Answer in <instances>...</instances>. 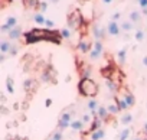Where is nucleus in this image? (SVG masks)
I'll return each instance as SVG.
<instances>
[{"instance_id":"f257e3e1","label":"nucleus","mask_w":147,"mask_h":140,"mask_svg":"<svg viewBox=\"0 0 147 140\" xmlns=\"http://www.w3.org/2000/svg\"><path fill=\"white\" fill-rule=\"evenodd\" d=\"M61 39H62L61 32L51 30V29H32L30 32H28L25 35L26 43L39 42V41H51L55 43H61Z\"/></svg>"},{"instance_id":"f03ea898","label":"nucleus","mask_w":147,"mask_h":140,"mask_svg":"<svg viewBox=\"0 0 147 140\" xmlns=\"http://www.w3.org/2000/svg\"><path fill=\"white\" fill-rule=\"evenodd\" d=\"M78 91L84 97L94 98L98 94V84L92 78H81V81L78 84Z\"/></svg>"},{"instance_id":"7ed1b4c3","label":"nucleus","mask_w":147,"mask_h":140,"mask_svg":"<svg viewBox=\"0 0 147 140\" xmlns=\"http://www.w3.org/2000/svg\"><path fill=\"white\" fill-rule=\"evenodd\" d=\"M66 22H68L69 29H78V28L81 26V23H82V16H81L80 10H75V12L69 13Z\"/></svg>"},{"instance_id":"20e7f679","label":"nucleus","mask_w":147,"mask_h":140,"mask_svg":"<svg viewBox=\"0 0 147 140\" xmlns=\"http://www.w3.org/2000/svg\"><path fill=\"white\" fill-rule=\"evenodd\" d=\"M72 114L69 113V111H65V113H62V116H61V118L58 120V129L59 130H65V129H68L69 126H71V123H72Z\"/></svg>"},{"instance_id":"39448f33","label":"nucleus","mask_w":147,"mask_h":140,"mask_svg":"<svg viewBox=\"0 0 147 140\" xmlns=\"http://www.w3.org/2000/svg\"><path fill=\"white\" fill-rule=\"evenodd\" d=\"M102 49H104L102 42H101V41H95V42H94V46H92V51H91V53H90L91 61L98 59V58L101 56V53H102Z\"/></svg>"},{"instance_id":"423d86ee","label":"nucleus","mask_w":147,"mask_h":140,"mask_svg":"<svg viewBox=\"0 0 147 140\" xmlns=\"http://www.w3.org/2000/svg\"><path fill=\"white\" fill-rule=\"evenodd\" d=\"M108 30H105L104 28H101L98 23H94L92 25V35H94V38H95V41H102L104 38H105V33H107Z\"/></svg>"},{"instance_id":"0eeeda50","label":"nucleus","mask_w":147,"mask_h":140,"mask_svg":"<svg viewBox=\"0 0 147 140\" xmlns=\"http://www.w3.org/2000/svg\"><path fill=\"white\" fill-rule=\"evenodd\" d=\"M55 77H56V72L52 66H49L48 69L42 72V81L43 83H55Z\"/></svg>"},{"instance_id":"6e6552de","label":"nucleus","mask_w":147,"mask_h":140,"mask_svg":"<svg viewBox=\"0 0 147 140\" xmlns=\"http://www.w3.org/2000/svg\"><path fill=\"white\" fill-rule=\"evenodd\" d=\"M107 30H108V33H110L111 36H118L120 32H121V26H120L117 22L110 20L108 25H107Z\"/></svg>"},{"instance_id":"1a4fd4ad","label":"nucleus","mask_w":147,"mask_h":140,"mask_svg":"<svg viewBox=\"0 0 147 140\" xmlns=\"http://www.w3.org/2000/svg\"><path fill=\"white\" fill-rule=\"evenodd\" d=\"M124 93H123V100L127 103V106H128V108L130 107H133L134 104H136V98H134V95L130 93V91H125V90H123Z\"/></svg>"},{"instance_id":"9d476101","label":"nucleus","mask_w":147,"mask_h":140,"mask_svg":"<svg viewBox=\"0 0 147 140\" xmlns=\"http://www.w3.org/2000/svg\"><path fill=\"white\" fill-rule=\"evenodd\" d=\"M20 36H22V28L20 26H16L9 32V39L10 41H18Z\"/></svg>"},{"instance_id":"9b49d317","label":"nucleus","mask_w":147,"mask_h":140,"mask_svg":"<svg viewBox=\"0 0 147 140\" xmlns=\"http://www.w3.org/2000/svg\"><path fill=\"white\" fill-rule=\"evenodd\" d=\"M108 116H110V111H108L107 107H104V106L98 107V110H97V117H98V118H101V120L104 121V120L108 118Z\"/></svg>"},{"instance_id":"f8f14e48","label":"nucleus","mask_w":147,"mask_h":140,"mask_svg":"<svg viewBox=\"0 0 147 140\" xmlns=\"http://www.w3.org/2000/svg\"><path fill=\"white\" fill-rule=\"evenodd\" d=\"M10 49H12V43H10V41L3 39V41H2V43H0V52L6 55L7 52H10Z\"/></svg>"},{"instance_id":"ddd939ff","label":"nucleus","mask_w":147,"mask_h":140,"mask_svg":"<svg viewBox=\"0 0 147 140\" xmlns=\"http://www.w3.org/2000/svg\"><path fill=\"white\" fill-rule=\"evenodd\" d=\"M102 137H105V131H104L102 129L90 133V140H101Z\"/></svg>"},{"instance_id":"4468645a","label":"nucleus","mask_w":147,"mask_h":140,"mask_svg":"<svg viewBox=\"0 0 147 140\" xmlns=\"http://www.w3.org/2000/svg\"><path fill=\"white\" fill-rule=\"evenodd\" d=\"M90 49H91L90 42H87L85 39H81V41H80V43H78V51H81L82 53H87Z\"/></svg>"},{"instance_id":"2eb2a0df","label":"nucleus","mask_w":147,"mask_h":140,"mask_svg":"<svg viewBox=\"0 0 147 140\" xmlns=\"http://www.w3.org/2000/svg\"><path fill=\"white\" fill-rule=\"evenodd\" d=\"M23 5H25V7H28V9L40 7V2H39V0H23Z\"/></svg>"},{"instance_id":"dca6fc26","label":"nucleus","mask_w":147,"mask_h":140,"mask_svg":"<svg viewBox=\"0 0 147 140\" xmlns=\"http://www.w3.org/2000/svg\"><path fill=\"white\" fill-rule=\"evenodd\" d=\"M71 129H72V130H75V131H81V130L84 129V123H82V120H74V121L71 123Z\"/></svg>"},{"instance_id":"f3484780","label":"nucleus","mask_w":147,"mask_h":140,"mask_svg":"<svg viewBox=\"0 0 147 140\" xmlns=\"http://www.w3.org/2000/svg\"><path fill=\"white\" fill-rule=\"evenodd\" d=\"M120 26H121V30H124V32H130V30L134 29V23L130 22V20H124Z\"/></svg>"},{"instance_id":"a211bd4d","label":"nucleus","mask_w":147,"mask_h":140,"mask_svg":"<svg viewBox=\"0 0 147 140\" xmlns=\"http://www.w3.org/2000/svg\"><path fill=\"white\" fill-rule=\"evenodd\" d=\"M140 20H141V13H138L137 10H134V12L130 13V22H133V23L136 25V23H138Z\"/></svg>"},{"instance_id":"6ab92c4d","label":"nucleus","mask_w":147,"mask_h":140,"mask_svg":"<svg viewBox=\"0 0 147 140\" xmlns=\"http://www.w3.org/2000/svg\"><path fill=\"white\" fill-rule=\"evenodd\" d=\"M130 134H131V130H130L128 127H125V129H123V130L120 131V134H118V140H127V139L130 137Z\"/></svg>"},{"instance_id":"aec40b11","label":"nucleus","mask_w":147,"mask_h":140,"mask_svg":"<svg viewBox=\"0 0 147 140\" xmlns=\"http://www.w3.org/2000/svg\"><path fill=\"white\" fill-rule=\"evenodd\" d=\"M6 90L9 94H13L15 93V87H13V78L12 77H7L6 78Z\"/></svg>"},{"instance_id":"412c9836","label":"nucleus","mask_w":147,"mask_h":140,"mask_svg":"<svg viewBox=\"0 0 147 140\" xmlns=\"http://www.w3.org/2000/svg\"><path fill=\"white\" fill-rule=\"evenodd\" d=\"M87 107H88V110H90L91 113H95V111L98 110V103H97V100H94V98H91V100L88 101V104H87Z\"/></svg>"},{"instance_id":"4be33fe9","label":"nucleus","mask_w":147,"mask_h":140,"mask_svg":"<svg viewBox=\"0 0 147 140\" xmlns=\"http://www.w3.org/2000/svg\"><path fill=\"white\" fill-rule=\"evenodd\" d=\"M125 55H127V48H123V49L118 51L117 56H118V62L120 64H124L125 62Z\"/></svg>"},{"instance_id":"5701e85b","label":"nucleus","mask_w":147,"mask_h":140,"mask_svg":"<svg viewBox=\"0 0 147 140\" xmlns=\"http://www.w3.org/2000/svg\"><path fill=\"white\" fill-rule=\"evenodd\" d=\"M35 84H36V83H35V80H26V81L23 83V88H25V91H26V93H29V91L35 87Z\"/></svg>"},{"instance_id":"b1692460","label":"nucleus","mask_w":147,"mask_h":140,"mask_svg":"<svg viewBox=\"0 0 147 140\" xmlns=\"http://www.w3.org/2000/svg\"><path fill=\"white\" fill-rule=\"evenodd\" d=\"M33 20H35L38 25H45V22H46V19L43 18L42 13H35V15H33Z\"/></svg>"},{"instance_id":"393cba45","label":"nucleus","mask_w":147,"mask_h":140,"mask_svg":"<svg viewBox=\"0 0 147 140\" xmlns=\"http://www.w3.org/2000/svg\"><path fill=\"white\" fill-rule=\"evenodd\" d=\"M81 77L82 78H91V68L90 66H84V68H81Z\"/></svg>"},{"instance_id":"a878e982","label":"nucleus","mask_w":147,"mask_h":140,"mask_svg":"<svg viewBox=\"0 0 147 140\" xmlns=\"http://www.w3.org/2000/svg\"><path fill=\"white\" fill-rule=\"evenodd\" d=\"M6 25H9V26L13 29V28L18 26V19H16L15 16H9V18L6 19Z\"/></svg>"},{"instance_id":"bb28decb","label":"nucleus","mask_w":147,"mask_h":140,"mask_svg":"<svg viewBox=\"0 0 147 140\" xmlns=\"http://www.w3.org/2000/svg\"><path fill=\"white\" fill-rule=\"evenodd\" d=\"M107 87H108V90H110L113 94L117 91V85H115V83H114L113 80H110V78H107Z\"/></svg>"},{"instance_id":"cd10ccee","label":"nucleus","mask_w":147,"mask_h":140,"mask_svg":"<svg viewBox=\"0 0 147 140\" xmlns=\"http://www.w3.org/2000/svg\"><path fill=\"white\" fill-rule=\"evenodd\" d=\"M108 111H110V114H117L118 111H120V107H118V104H117V101H115V104H110L108 107Z\"/></svg>"},{"instance_id":"c85d7f7f","label":"nucleus","mask_w":147,"mask_h":140,"mask_svg":"<svg viewBox=\"0 0 147 140\" xmlns=\"http://www.w3.org/2000/svg\"><path fill=\"white\" fill-rule=\"evenodd\" d=\"M124 126H127V124H130L131 121H133V116L131 114H124L123 117H121V120H120Z\"/></svg>"},{"instance_id":"c756f323","label":"nucleus","mask_w":147,"mask_h":140,"mask_svg":"<svg viewBox=\"0 0 147 140\" xmlns=\"http://www.w3.org/2000/svg\"><path fill=\"white\" fill-rule=\"evenodd\" d=\"M61 36H62V39H69L72 36V32L69 30V28H65L61 30Z\"/></svg>"},{"instance_id":"7c9ffc66","label":"nucleus","mask_w":147,"mask_h":140,"mask_svg":"<svg viewBox=\"0 0 147 140\" xmlns=\"http://www.w3.org/2000/svg\"><path fill=\"white\" fill-rule=\"evenodd\" d=\"M134 38H136V41H137V42H143V39H144V32H143L141 29L136 30V35H134Z\"/></svg>"},{"instance_id":"2f4dec72","label":"nucleus","mask_w":147,"mask_h":140,"mask_svg":"<svg viewBox=\"0 0 147 140\" xmlns=\"http://www.w3.org/2000/svg\"><path fill=\"white\" fill-rule=\"evenodd\" d=\"M117 101V104H118V107H120V110H127L128 108V106H127V103L123 100V98H117L115 100Z\"/></svg>"},{"instance_id":"473e14b6","label":"nucleus","mask_w":147,"mask_h":140,"mask_svg":"<svg viewBox=\"0 0 147 140\" xmlns=\"http://www.w3.org/2000/svg\"><path fill=\"white\" fill-rule=\"evenodd\" d=\"M52 139H53V140H62V130L58 129V130L52 134Z\"/></svg>"},{"instance_id":"72a5a7b5","label":"nucleus","mask_w":147,"mask_h":140,"mask_svg":"<svg viewBox=\"0 0 147 140\" xmlns=\"http://www.w3.org/2000/svg\"><path fill=\"white\" fill-rule=\"evenodd\" d=\"M0 30H2L3 33H7V35H9V32L12 30V28H10L9 25H6V23H5V25H3L2 28H0Z\"/></svg>"},{"instance_id":"f704fd0d","label":"nucleus","mask_w":147,"mask_h":140,"mask_svg":"<svg viewBox=\"0 0 147 140\" xmlns=\"http://www.w3.org/2000/svg\"><path fill=\"white\" fill-rule=\"evenodd\" d=\"M18 52H19V48H18L16 45H12V49H10L9 53H10L12 56H15V55H18Z\"/></svg>"},{"instance_id":"c9c22d12","label":"nucleus","mask_w":147,"mask_h":140,"mask_svg":"<svg viewBox=\"0 0 147 140\" xmlns=\"http://www.w3.org/2000/svg\"><path fill=\"white\" fill-rule=\"evenodd\" d=\"M81 120H82V123H84V124H87V123H90V121H91V116H90V114H84Z\"/></svg>"},{"instance_id":"e433bc0d","label":"nucleus","mask_w":147,"mask_h":140,"mask_svg":"<svg viewBox=\"0 0 147 140\" xmlns=\"http://www.w3.org/2000/svg\"><path fill=\"white\" fill-rule=\"evenodd\" d=\"M138 6L144 10V9H147V0H138Z\"/></svg>"},{"instance_id":"4c0bfd02","label":"nucleus","mask_w":147,"mask_h":140,"mask_svg":"<svg viewBox=\"0 0 147 140\" xmlns=\"http://www.w3.org/2000/svg\"><path fill=\"white\" fill-rule=\"evenodd\" d=\"M48 6H49V5H48L46 2H40V13H43V12L48 9Z\"/></svg>"},{"instance_id":"58836bf2","label":"nucleus","mask_w":147,"mask_h":140,"mask_svg":"<svg viewBox=\"0 0 147 140\" xmlns=\"http://www.w3.org/2000/svg\"><path fill=\"white\" fill-rule=\"evenodd\" d=\"M45 25H46V28H48V29H52V28L55 26V25H53V22H52V20H49V19H46Z\"/></svg>"},{"instance_id":"ea45409f","label":"nucleus","mask_w":147,"mask_h":140,"mask_svg":"<svg viewBox=\"0 0 147 140\" xmlns=\"http://www.w3.org/2000/svg\"><path fill=\"white\" fill-rule=\"evenodd\" d=\"M120 16H121V15H120L118 12H115V13H114V15L111 16V20H114V22H117V20L120 19Z\"/></svg>"},{"instance_id":"a19ab883","label":"nucleus","mask_w":147,"mask_h":140,"mask_svg":"<svg viewBox=\"0 0 147 140\" xmlns=\"http://www.w3.org/2000/svg\"><path fill=\"white\" fill-rule=\"evenodd\" d=\"M52 106V100L51 98H46L45 100V107H51Z\"/></svg>"},{"instance_id":"79ce46f5","label":"nucleus","mask_w":147,"mask_h":140,"mask_svg":"<svg viewBox=\"0 0 147 140\" xmlns=\"http://www.w3.org/2000/svg\"><path fill=\"white\" fill-rule=\"evenodd\" d=\"M113 2H114V0H102V3H104V5H111Z\"/></svg>"},{"instance_id":"37998d69","label":"nucleus","mask_w":147,"mask_h":140,"mask_svg":"<svg viewBox=\"0 0 147 140\" xmlns=\"http://www.w3.org/2000/svg\"><path fill=\"white\" fill-rule=\"evenodd\" d=\"M5 59H6V55L2 53V55H0V62H5Z\"/></svg>"},{"instance_id":"c03bdc74","label":"nucleus","mask_w":147,"mask_h":140,"mask_svg":"<svg viewBox=\"0 0 147 140\" xmlns=\"http://www.w3.org/2000/svg\"><path fill=\"white\" fill-rule=\"evenodd\" d=\"M143 65H146V66H147V56H144V58H143Z\"/></svg>"},{"instance_id":"a18cd8bd","label":"nucleus","mask_w":147,"mask_h":140,"mask_svg":"<svg viewBox=\"0 0 147 140\" xmlns=\"http://www.w3.org/2000/svg\"><path fill=\"white\" fill-rule=\"evenodd\" d=\"M65 81H66V83H69V81H71V75H68V77L65 78Z\"/></svg>"},{"instance_id":"49530a36","label":"nucleus","mask_w":147,"mask_h":140,"mask_svg":"<svg viewBox=\"0 0 147 140\" xmlns=\"http://www.w3.org/2000/svg\"><path fill=\"white\" fill-rule=\"evenodd\" d=\"M144 133L147 134V123H144Z\"/></svg>"},{"instance_id":"de8ad7c7","label":"nucleus","mask_w":147,"mask_h":140,"mask_svg":"<svg viewBox=\"0 0 147 140\" xmlns=\"http://www.w3.org/2000/svg\"><path fill=\"white\" fill-rule=\"evenodd\" d=\"M49 2H53V3H58V2H59V0H49Z\"/></svg>"},{"instance_id":"09e8293b","label":"nucleus","mask_w":147,"mask_h":140,"mask_svg":"<svg viewBox=\"0 0 147 140\" xmlns=\"http://www.w3.org/2000/svg\"><path fill=\"white\" fill-rule=\"evenodd\" d=\"M141 140H147V134H146V137H143V139H141Z\"/></svg>"},{"instance_id":"8fccbe9b","label":"nucleus","mask_w":147,"mask_h":140,"mask_svg":"<svg viewBox=\"0 0 147 140\" xmlns=\"http://www.w3.org/2000/svg\"><path fill=\"white\" fill-rule=\"evenodd\" d=\"M134 140H141V139H134Z\"/></svg>"},{"instance_id":"3c124183","label":"nucleus","mask_w":147,"mask_h":140,"mask_svg":"<svg viewBox=\"0 0 147 140\" xmlns=\"http://www.w3.org/2000/svg\"><path fill=\"white\" fill-rule=\"evenodd\" d=\"M49 140H53V139H52V137H51V139H49Z\"/></svg>"},{"instance_id":"603ef678","label":"nucleus","mask_w":147,"mask_h":140,"mask_svg":"<svg viewBox=\"0 0 147 140\" xmlns=\"http://www.w3.org/2000/svg\"><path fill=\"white\" fill-rule=\"evenodd\" d=\"M137 3H138V0H137Z\"/></svg>"}]
</instances>
